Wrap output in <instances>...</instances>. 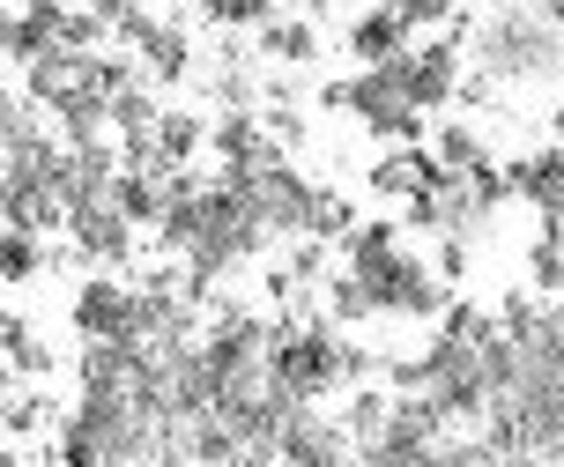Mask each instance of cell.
Returning <instances> with one entry per match:
<instances>
[{
    "label": "cell",
    "instance_id": "33",
    "mask_svg": "<svg viewBox=\"0 0 564 467\" xmlns=\"http://www.w3.org/2000/svg\"><path fill=\"white\" fill-rule=\"evenodd\" d=\"M275 8H297V0H275Z\"/></svg>",
    "mask_w": 564,
    "mask_h": 467
},
{
    "label": "cell",
    "instance_id": "31",
    "mask_svg": "<svg viewBox=\"0 0 564 467\" xmlns=\"http://www.w3.org/2000/svg\"><path fill=\"white\" fill-rule=\"evenodd\" d=\"M8 385H15V363H8V357H0V393H8Z\"/></svg>",
    "mask_w": 564,
    "mask_h": 467
},
{
    "label": "cell",
    "instance_id": "23",
    "mask_svg": "<svg viewBox=\"0 0 564 467\" xmlns=\"http://www.w3.org/2000/svg\"><path fill=\"white\" fill-rule=\"evenodd\" d=\"M156 97H149V75H141V83H127L112 97V134H149V127H156Z\"/></svg>",
    "mask_w": 564,
    "mask_h": 467
},
{
    "label": "cell",
    "instance_id": "18",
    "mask_svg": "<svg viewBox=\"0 0 564 467\" xmlns=\"http://www.w3.org/2000/svg\"><path fill=\"white\" fill-rule=\"evenodd\" d=\"M149 134H156V164L178 171V164H194V149L208 141V127H200L194 111H156V127H149Z\"/></svg>",
    "mask_w": 564,
    "mask_h": 467
},
{
    "label": "cell",
    "instance_id": "13",
    "mask_svg": "<svg viewBox=\"0 0 564 467\" xmlns=\"http://www.w3.org/2000/svg\"><path fill=\"white\" fill-rule=\"evenodd\" d=\"M53 45H59V0H30L15 15H0V59L30 67V59L53 53Z\"/></svg>",
    "mask_w": 564,
    "mask_h": 467
},
{
    "label": "cell",
    "instance_id": "22",
    "mask_svg": "<svg viewBox=\"0 0 564 467\" xmlns=\"http://www.w3.org/2000/svg\"><path fill=\"white\" fill-rule=\"evenodd\" d=\"M431 156H438L446 171H476V164H490V149H482L476 127H438V134H431Z\"/></svg>",
    "mask_w": 564,
    "mask_h": 467
},
{
    "label": "cell",
    "instance_id": "8",
    "mask_svg": "<svg viewBox=\"0 0 564 467\" xmlns=\"http://www.w3.org/2000/svg\"><path fill=\"white\" fill-rule=\"evenodd\" d=\"M112 37L141 53V75H149V83H186V67H194L186 30H178V23H156L149 8H134V0L112 15Z\"/></svg>",
    "mask_w": 564,
    "mask_h": 467
},
{
    "label": "cell",
    "instance_id": "16",
    "mask_svg": "<svg viewBox=\"0 0 564 467\" xmlns=\"http://www.w3.org/2000/svg\"><path fill=\"white\" fill-rule=\"evenodd\" d=\"M208 149H216L224 164H260L268 149H282V141L268 134V127H260V119H253V111H246V105H230L224 119L208 127Z\"/></svg>",
    "mask_w": 564,
    "mask_h": 467
},
{
    "label": "cell",
    "instance_id": "3",
    "mask_svg": "<svg viewBox=\"0 0 564 467\" xmlns=\"http://www.w3.org/2000/svg\"><path fill=\"white\" fill-rule=\"evenodd\" d=\"M53 453L67 467L149 460V453H156V423H149V409H141L134 393H119V385H83V401L67 409Z\"/></svg>",
    "mask_w": 564,
    "mask_h": 467
},
{
    "label": "cell",
    "instance_id": "7",
    "mask_svg": "<svg viewBox=\"0 0 564 467\" xmlns=\"http://www.w3.org/2000/svg\"><path fill=\"white\" fill-rule=\"evenodd\" d=\"M134 230H141V222L112 200V186L83 193V200L67 208V238H75V252L97 260V268H127V260H134Z\"/></svg>",
    "mask_w": 564,
    "mask_h": 467
},
{
    "label": "cell",
    "instance_id": "15",
    "mask_svg": "<svg viewBox=\"0 0 564 467\" xmlns=\"http://www.w3.org/2000/svg\"><path fill=\"white\" fill-rule=\"evenodd\" d=\"M112 200L141 222V230H156V222H164V200H171V171L119 164V171H112Z\"/></svg>",
    "mask_w": 564,
    "mask_h": 467
},
{
    "label": "cell",
    "instance_id": "19",
    "mask_svg": "<svg viewBox=\"0 0 564 467\" xmlns=\"http://www.w3.org/2000/svg\"><path fill=\"white\" fill-rule=\"evenodd\" d=\"M260 53H268V59H282V67H297V59H312V53H319V30H312L305 15H282V23L268 15V23H260Z\"/></svg>",
    "mask_w": 564,
    "mask_h": 467
},
{
    "label": "cell",
    "instance_id": "10",
    "mask_svg": "<svg viewBox=\"0 0 564 467\" xmlns=\"http://www.w3.org/2000/svg\"><path fill=\"white\" fill-rule=\"evenodd\" d=\"M275 453H282V460H305V467H327V460H341V453H357V445H349L341 423H319L312 401H305V409H290L275 423Z\"/></svg>",
    "mask_w": 564,
    "mask_h": 467
},
{
    "label": "cell",
    "instance_id": "20",
    "mask_svg": "<svg viewBox=\"0 0 564 467\" xmlns=\"http://www.w3.org/2000/svg\"><path fill=\"white\" fill-rule=\"evenodd\" d=\"M349 230H357V208H349L341 193L319 186V193H312V222H305V238H319V246H341Z\"/></svg>",
    "mask_w": 564,
    "mask_h": 467
},
{
    "label": "cell",
    "instance_id": "12",
    "mask_svg": "<svg viewBox=\"0 0 564 467\" xmlns=\"http://www.w3.org/2000/svg\"><path fill=\"white\" fill-rule=\"evenodd\" d=\"M416 45V23H409V8L401 0H379V8H365L357 23H349V53L365 59H394V53H409Z\"/></svg>",
    "mask_w": 564,
    "mask_h": 467
},
{
    "label": "cell",
    "instance_id": "24",
    "mask_svg": "<svg viewBox=\"0 0 564 467\" xmlns=\"http://www.w3.org/2000/svg\"><path fill=\"white\" fill-rule=\"evenodd\" d=\"M327 319H341V327L371 319V297H365V282L349 275V268H335V275H327Z\"/></svg>",
    "mask_w": 564,
    "mask_h": 467
},
{
    "label": "cell",
    "instance_id": "25",
    "mask_svg": "<svg viewBox=\"0 0 564 467\" xmlns=\"http://www.w3.org/2000/svg\"><path fill=\"white\" fill-rule=\"evenodd\" d=\"M200 15H208L216 30H253V23L275 15V0H200Z\"/></svg>",
    "mask_w": 564,
    "mask_h": 467
},
{
    "label": "cell",
    "instance_id": "1",
    "mask_svg": "<svg viewBox=\"0 0 564 467\" xmlns=\"http://www.w3.org/2000/svg\"><path fill=\"white\" fill-rule=\"evenodd\" d=\"M341 268L365 282L371 312H394V319H438L446 304V282L423 252L401 246V222H357L341 238Z\"/></svg>",
    "mask_w": 564,
    "mask_h": 467
},
{
    "label": "cell",
    "instance_id": "14",
    "mask_svg": "<svg viewBox=\"0 0 564 467\" xmlns=\"http://www.w3.org/2000/svg\"><path fill=\"white\" fill-rule=\"evenodd\" d=\"M438 156L423 149V141H401V149H387L379 164H371V193H387V200H409V193H423V186H438Z\"/></svg>",
    "mask_w": 564,
    "mask_h": 467
},
{
    "label": "cell",
    "instance_id": "32",
    "mask_svg": "<svg viewBox=\"0 0 564 467\" xmlns=\"http://www.w3.org/2000/svg\"><path fill=\"white\" fill-rule=\"evenodd\" d=\"M550 23H557V30H564V0H550Z\"/></svg>",
    "mask_w": 564,
    "mask_h": 467
},
{
    "label": "cell",
    "instance_id": "11",
    "mask_svg": "<svg viewBox=\"0 0 564 467\" xmlns=\"http://www.w3.org/2000/svg\"><path fill=\"white\" fill-rule=\"evenodd\" d=\"M506 178H512V200H528L535 216L564 222V141H550V149H535V156H512Z\"/></svg>",
    "mask_w": 564,
    "mask_h": 467
},
{
    "label": "cell",
    "instance_id": "29",
    "mask_svg": "<svg viewBox=\"0 0 564 467\" xmlns=\"http://www.w3.org/2000/svg\"><path fill=\"white\" fill-rule=\"evenodd\" d=\"M15 119H23V105H15V97L0 89V141H8V127H15Z\"/></svg>",
    "mask_w": 564,
    "mask_h": 467
},
{
    "label": "cell",
    "instance_id": "17",
    "mask_svg": "<svg viewBox=\"0 0 564 467\" xmlns=\"http://www.w3.org/2000/svg\"><path fill=\"white\" fill-rule=\"evenodd\" d=\"M45 268H53L45 238H37V230H15V222H0V282H15V290H23V282H37Z\"/></svg>",
    "mask_w": 564,
    "mask_h": 467
},
{
    "label": "cell",
    "instance_id": "28",
    "mask_svg": "<svg viewBox=\"0 0 564 467\" xmlns=\"http://www.w3.org/2000/svg\"><path fill=\"white\" fill-rule=\"evenodd\" d=\"M401 8H409V23H453V15H460V0H401Z\"/></svg>",
    "mask_w": 564,
    "mask_h": 467
},
{
    "label": "cell",
    "instance_id": "30",
    "mask_svg": "<svg viewBox=\"0 0 564 467\" xmlns=\"http://www.w3.org/2000/svg\"><path fill=\"white\" fill-rule=\"evenodd\" d=\"M550 134L564 141V89H557V111H550Z\"/></svg>",
    "mask_w": 564,
    "mask_h": 467
},
{
    "label": "cell",
    "instance_id": "2",
    "mask_svg": "<svg viewBox=\"0 0 564 467\" xmlns=\"http://www.w3.org/2000/svg\"><path fill=\"white\" fill-rule=\"evenodd\" d=\"M371 371L365 349H349L327 319H282L268 327V385L282 401H327L341 385H357Z\"/></svg>",
    "mask_w": 564,
    "mask_h": 467
},
{
    "label": "cell",
    "instance_id": "26",
    "mask_svg": "<svg viewBox=\"0 0 564 467\" xmlns=\"http://www.w3.org/2000/svg\"><path fill=\"white\" fill-rule=\"evenodd\" d=\"M45 409H53V401H37V393H15V401L0 393V431L30 438V431H45Z\"/></svg>",
    "mask_w": 564,
    "mask_h": 467
},
{
    "label": "cell",
    "instance_id": "27",
    "mask_svg": "<svg viewBox=\"0 0 564 467\" xmlns=\"http://www.w3.org/2000/svg\"><path fill=\"white\" fill-rule=\"evenodd\" d=\"M460 275H468V238L446 230V246H438V282H460Z\"/></svg>",
    "mask_w": 564,
    "mask_h": 467
},
{
    "label": "cell",
    "instance_id": "4",
    "mask_svg": "<svg viewBox=\"0 0 564 467\" xmlns=\"http://www.w3.org/2000/svg\"><path fill=\"white\" fill-rule=\"evenodd\" d=\"M476 59H482L490 83H542V75H564V30L550 23V15L506 8V15L482 23Z\"/></svg>",
    "mask_w": 564,
    "mask_h": 467
},
{
    "label": "cell",
    "instance_id": "21",
    "mask_svg": "<svg viewBox=\"0 0 564 467\" xmlns=\"http://www.w3.org/2000/svg\"><path fill=\"white\" fill-rule=\"evenodd\" d=\"M387 409H394V401H387V393H371V385H357V393H349V409H341V431H349V445H357V453L379 438Z\"/></svg>",
    "mask_w": 564,
    "mask_h": 467
},
{
    "label": "cell",
    "instance_id": "9",
    "mask_svg": "<svg viewBox=\"0 0 564 467\" xmlns=\"http://www.w3.org/2000/svg\"><path fill=\"white\" fill-rule=\"evenodd\" d=\"M394 67H401V89H409L416 111H446L453 97H460V37L409 45V53H394Z\"/></svg>",
    "mask_w": 564,
    "mask_h": 467
},
{
    "label": "cell",
    "instance_id": "6",
    "mask_svg": "<svg viewBox=\"0 0 564 467\" xmlns=\"http://www.w3.org/2000/svg\"><path fill=\"white\" fill-rule=\"evenodd\" d=\"M446 453V415L431 409V393H394V409L379 423V438L365 445V460L394 467V460H438Z\"/></svg>",
    "mask_w": 564,
    "mask_h": 467
},
{
    "label": "cell",
    "instance_id": "5",
    "mask_svg": "<svg viewBox=\"0 0 564 467\" xmlns=\"http://www.w3.org/2000/svg\"><path fill=\"white\" fill-rule=\"evenodd\" d=\"M327 105L335 111H357L371 134L401 149V141H423V111L409 105V89H401V67L394 59H371L365 75H349V83H327Z\"/></svg>",
    "mask_w": 564,
    "mask_h": 467
}]
</instances>
